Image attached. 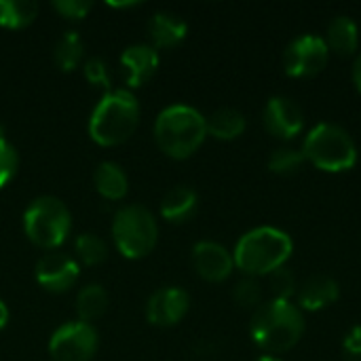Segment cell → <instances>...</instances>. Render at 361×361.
Masks as SVG:
<instances>
[{
	"label": "cell",
	"mask_w": 361,
	"mask_h": 361,
	"mask_svg": "<svg viewBox=\"0 0 361 361\" xmlns=\"http://www.w3.org/2000/svg\"><path fill=\"white\" fill-rule=\"evenodd\" d=\"M38 15V4L32 0H0V25L8 30L27 27Z\"/></svg>",
	"instance_id": "23"
},
{
	"label": "cell",
	"mask_w": 361,
	"mask_h": 361,
	"mask_svg": "<svg viewBox=\"0 0 361 361\" xmlns=\"http://www.w3.org/2000/svg\"><path fill=\"white\" fill-rule=\"evenodd\" d=\"M72 228V214L68 205L51 195H42L30 201L23 212V233L40 250L55 252Z\"/></svg>",
	"instance_id": "6"
},
{
	"label": "cell",
	"mask_w": 361,
	"mask_h": 361,
	"mask_svg": "<svg viewBox=\"0 0 361 361\" xmlns=\"http://www.w3.org/2000/svg\"><path fill=\"white\" fill-rule=\"evenodd\" d=\"M186 34H188V25L176 13L159 11L148 21V36H150V42L157 51L178 47L186 38Z\"/></svg>",
	"instance_id": "16"
},
{
	"label": "cell",
	"mask_w": 361,
	"mask_h": 361,
	"mask_svg": "<svg viewBox=\"0 0 361 361\" xmlns=\"http://www.w3.org/2000/svg\"><path fill=\"white\" fill-rule=\"evenodd\" d=\"M93 186H95L97 195H102L104 199L121 201L129 192V178L121 165H116L112 161H104L95 167Z\"/></svg>",
	"instance_id": "19"
},
{
	"label": "cell",
	"mask_w": 361,
	"mask_h": 361,
	"mask_svg": "<svg viewBox=\"0 0 361 361\" xmlns=\"http://www.w3.org/2000/svg\"><path fill=\"white\" fill-rule=\"evenodd\" d=\"M328 49L336 55H353L360 47V30L357 23L347 17V15H338L328 23L326 36H324Z\"/></svg>",
	"instance_id": "18"
},
{
	"label": "cell",
	"mask_w": 361,
	"mask_h": 361,
	"mask_svg": "<svg viewBox=\"0 0 361 361\" xmlns=\"http://www.w3.org/2000/svg\"><path fill=\"white\" fill-rule=\"evenodd\" d=\"M192 267L197 275L209 283L226 281L235 271L233 254L216 241H199L192 247Z\"/></svg>",
	"instance_id": "13"
},
{
	"label": "cell",
	"mask_w": 361,
	"mask_h": 361,
	"mask_svg": "<svg viewBox=\"0 0 361 361\" xmlns=\"http://www.w3.org/2000/svg\"><path fill=\"white\" fill-rule=\"evenodd\" d=\"M207 137L205 116L186 104H173L159 112L154 121V142L159 150L176 161L192 157Z\"/></svg>",
	"instance_id": "3"
},
{
	"label": "cell",
	"mask_w": 361,
	"mask_h": 361,
	"mask_svg": "<svg viewBox=\"0 0 361 361\" xmlns=\"http://www.w3.org/2000/svg\"><path fill=\"white\" fill-rule=\"evenodd\" d=\"M296 298H298L300 311L317 313V311L332 307L341 298V286L336 279H332L328 275H315V277H309L298 288Z\"/></svg>",
	"instance_id": "15"
},
{
	"label": "cell",
	"mask_w": 361,
	"mask_h": 361,
	"mask_svg": "<svg viewBox=\"0 0 361 361\" xmlns=\"http://www.w3.org/2000/svg\"><path fill=\"white\" fill-rule=\"evenodd\" d=\"M99 347V334L91 324L68 322L59 326L49 341L53 361H91Z\"/></svg>",
	"instance_id": "8"
},
{
	"label": "cell",
	"mask_w": 361,
	"mask_h": 361,
	"mask_svg": "<svg viewBox=\"0 0 361 361\" xmlns=\"http://www.w3.org/2000/svg\"><path fill=\"white\" fill-rule=\"evenodd\" d=\"M307 159L302 154L300 148H292V146H281L275 148L269 157V169L275 176H294L305 167Z\"/></svg>",
	"instance_id": "25"
},
{
	"label": "cell",
	"mask_w": 361,
	"mask_h": 361,
	"mask_svg": "<svg viewBox=\"0 0 361 361\" xmlns=\"http://www.w3.org/2000/svg\"><path fill=\"white\" fill-rule=\"evenodd\" d=\"M199 207V197L190 186H173L161 199V216L171 224L188 222Z\"/></svg>",
	"instance_id": "17"
},
{
	"label": "cell",
	"mask_w": 361,
	"mask_h": 361,
	"mask_svg": "<svg viewBox=\"0 0 361 361\" xmlns=\"http://www.w3.org/2000/svg\"><path fill=\"white\" fill-rule=\"evenodd\" d=\"M345 361H361V326H353L343 338Z\"/></svg>",
	"instance_id": "31"
},
{
	"label": "cell",
	"mask_w": 361,
	"mask_h": 361,
	"mask_svg": "<svg viewBox=\"0 0 361 361\" xmlns=\"http://www.w3.org/2000/svg\"><path fill=\"white\" fill-rule=\"evenodd\" d=\"M159 61H161L159 51L152 44H148V42L129 44L121 55V68H123L125 82L135 89L146 85L154 76Z\"/></svg>",
	"instance_id": "14"
},
{
	"label": "cell",
	"mask_w": 361,
	"mask_h": 361,
	"mask_svg": "<svg viewBox=\"0 0 361 361\" xmlns=\"http://www.w3.org/2000/svg\"><path fill=\"white\" fill-rule=\"evenodd\" d=\"M19 167V154L15 150V146L0 135V190L15 178Z\"/></svg>",
	"instance_id": "28"
},
{
	"label": "cell",
	"mask_w": 361,
	"mask_h": 361,
	"mask_svg": "<svg viewBox=\"0 0 361 361\" xmlns=\"http://www.w3.org/2000/svg\"><path fill=\"white\" fill-rule=\"evenodd\" d=\"M305 315L292 300L262 302L250 322V336L269 355L294 349L305 334Z\"/></svg>",
	"instance_id": "1"
},
{
	"label": "cell",
	"mask_w": 361,
	"mask_h": 361,
	"mask_svg": "<svg viewBox=\"0 0 361 361\" xmlns=\"http://www.w3.org/2000/svg\"><path fill=\"white\" fill-rule=\"evenodd\" d=\"M300 150L307 163L328 173L349 171L357 163V146L351 133L336 123L315 125L305 135Z\"/></svg>",
	"instance_id": "5"
},
{
	"label": "cell",
	"mask_w": 361,
	"mask_h": 361,
	"mask_svg": "<svg viewBox=\"0 0 361 361\" xmlns=\"http://www.w3.org/2000/svg\"><path fill=\"white\" fill-rule=\"evenodd\" d=\"M207 123V135L220 140V142H233L239 135H243L247 121L245 114L237 108H218L209 116H205Z\"/></svg>",
	"instance_id": "20"
},
{
	"label": "cell",
	"mask_w": 361,
	"mask_h": 361,
	"mask_svg": "<svg viewBox=\"0 0 361 361\" xmlns=\"http://www.w3.org/2000/svg\"><path fill=\"white\" fill-rule=\"evenodd\" d=\"M74 254L78 258V264L97 267L108 258V245L95 233H82L74 241Z\"/></svg>",
	"instance_id": "24"
},
{
	"label": "cell",
	"mask_w": 361,
	"mask_h": 361,
	"mask_svg": "<svg viewBox=\"0 0 361 361\" xmlns=\"http://www.w3.org/2000/svg\"><path fill=\"white\" fill-rule=\"evenodd\" d=\"M6 324H8V309H6L4 300L0 298V330H2Z\"/></svg>",
	"instance_id": "33"
},
{
	"label": "cell",
	"mask_w": 361,
	"mask_h": 361,
	"mask_svg": "<svg viewBox=\"0 0 361 361\" xmlns=\"http://www.w3.org/2000/svg\"><path fill=\"white\" fill-rule=\"evenodd\" d=\"M264 127L273 137L279 140H294L302 133L305 129V114L298 102L286 95H275L267 102L264 114H262Z\"/></svg>",
	"instance_id": "10"
},
{
	"label": "cell",
	"mask_w": 361,
	"mask_h": 361,
	"mask_svg": "<svg viewBox=\"0 0 361 361\" xmlns=\"http://www.w3.org/2000/svg\"><path fill=\"white\" fill-rule=\"evenodd\" d=\"M233 300L243 309H258L262 305V286L256 277H243L233 288Z\"/></svg>",
	"instance_id": "27"
},
{
	"label": "cell",
	"mask_w": 361,
	"mask_h": 361,
	"mask_svg": "<svg viewBox=\"0 0 361 361\" xmlns=\"http://www.w3.org/2000/svg\"><path fill=\"white\" fill-rule=\"evenodd\" d=\"M269 288L273 294V300H292L298 292V281L292 269L281 267L269 275Z\"/></svg>",
	"instance_id": "26"
},
{
	"label": "cell",
	"mask_w": 361,
	"mask_h": 361,
	"mask_svg": "<svg viewBox=\"0 0 361 361\" xmlns=\"http://www.w3.org/2000/svg\"><path fill=\"white\" fill-rule=\"evenodd\" d=\"M112 241L116 250L129 258L140 260L152 254L159 241V224L144 205H125L112 218Z\"/></svg>",
	"instance_id": "7"
},
{
	"label": "cell",
	"mask_w": 361,
	"mask_h": 361,
	"mask_svg": "<svg viewBox=\"0 0 361 361\" xmlns=\"http://www.w3.org/2000/svg\"><path fill=\"white\" fill-rule=\"evenodd\" d=\"M53 57H55V63L61 72H72L76 70L80 63H82V57H85V44H82V38L78 32L70 30V32H63L61 38L57 40L55 44V51H53Z\"/></svg>",
	"instance_id": "22"
},
{
	"label": "cell",
	"mask_w": 361,
	"mask_h": 361,
	"mask_svg": "<svg viewBox=\"0 0 361 361\" xmlns=\"http://www.w3.org/2000/svg\"><path fill=\"white\" fill-rule=\"evenodd\" d=\"M330 61V49L317 34H302L294 38L283 53V70L292 78H311L324 72Z\"/></svg>",
	"instance_id": "9"
},
{
	"label": "cell",
	"mask_w": 361,
	"mask_h": 361,
	"mask_svg": "<svg viewBox=\"0 0 361 361\" xmlns=\"http://www.w3.org/2000/svg\"><path fill=\"white\" fill-rule=\"evenodd\" d=\"M82 74L89 80V85L99 87V89H106V93L110 91V72H108V66H106V61L102 57H89V59H85Z\"/></svg>",
	"instance_id": "29"
},
{
	"label": "cell",
	"mask_w": 361,
	"mask_h": 361,
	"mask_svg": "<svg viewBox=\"0 0 361 361\" xmlns=\"http://www.w3.org/2000/svg\"><path fill=\"white\" fill-rule=\"evenodd\" d=\"M294 252L292 237L275 226H258L241 235L235 245L233 260L245 277H269L273 271L286 267Z\"/></svg>",
	"instance_id": "2"
},
{
	"label": "cell",
	"mask_w": 361,
	"mask_h": 361,
	"mask_svg": "<svg viewBox=\"0 0 361 361\" xmlns=\"http://www.w3.org/2000/svg\"><path fill=\"white\" fill-rule=\"evenodd\" d=\"M114 8H129V6H137V2H118V4H110Z\"/></svg>",
	"instance_id": "34"
},
{
	"label": "cell",
	"mask_w": 361,
	"mask_h": 361,
	"mask_svg": "<svg viewBox=\"0 0 361 361\" xmlns=\"http://www.w3.org/2000/svg\"><path fill=\"white\" fill-rule=\"evenodd\" d=\"M256 361H283V360H279V357H275V355H260Z\"/></svg>",
	"instance_id": "35"
},
{
	"label": "cell",
	"mask_w": 361,
	"mask_h": 361,
	"mask_svg": "<svg viewBox=\"0 0 361 361\" xmlns=\"http://www.w3.org/2000/svg\"><path fill=\"white\" fill-rule=\"evenodd\" d=\"M190 309V296L182 288H161L146 302V319L157 328L180 324Z\"/></svg>",
	"instance_id": "12"
},
{
	"label": "cell",
	"mask_w": 361,
	"mask_h": 361,
	"mask_svg": "<svg viewBox=\"0 0 361 361\" xmlns=\"http://www.w3.org/2000/svg\"><path fill=\"white\" fill-rule=\"evenodd\" d=\"M140 125V102L129 89H110L102 95L89 118V135L110 148L127 142Z\"/></svg>",
	"instance_id": "4"
},
{
	"label": "cell",
	"mask_w": 361,
	"mask_h": 361,
	"mask_svg": "<svg viewBox=\"0 0 361 361\" xmlns=\"http://www.w3.org/2000/svg\"><path fill=\"white\" fill-rule=\"evenodd\" d=\"M36 281L51 294H63L78 281L80 264L61 252H49L36 262Z\"/></svg>",
	"instance_id": "11"
},
{
	"label": "cell",
	"mask_w": 361,
	"mask_h": 361,
	"mask_svg": "<svg viewBox=\"0 0 361 361\" xmlns=\"http://www.w3.org/2000/svg\"><path fill=\"white\" fill-rule=\"evenodd\" d=\"M53 8H55L63 19L80 21V19H85V17L91 13L93 2H89V0H55V2H53Z\"/></svg>",
	"instance_id": "30"
},
{
	"label": "cell",
	"mask_w": 361,
	"mask_h": 361,
	"mask_svg": "<svg viewBox=\"0 0 361 361\" xmlns=\"http://www.w3.org/2000/svg\"><path fill=\"white\" fill-rule=\"evenodd\" d=\"M351 76H353L355 89L361 93V53L355 57V61H353V72H351Z\"/></svg>",
	"instance_id": "32"
},
{
	"label": "cell",
	"mask_w": 361,
	"mask_h": 361,
	"mask_svg": "<svg viewBox=\"0 0 361 361\" xmlns=\"http://www.w3.org/2000/svg\"><path fill=\"white\" fill-rule=\"evenodd\" d=\"M108 292L97 286V283H89L85 286L78 294H76V313H78V322L91 324L95 319H99L106 311H108Z\"/></svg>",
	"instance_id": "21"
}]
</instances>
